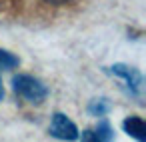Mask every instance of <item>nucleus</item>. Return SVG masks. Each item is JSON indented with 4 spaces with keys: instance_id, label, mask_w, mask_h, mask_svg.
<instances>
[{
    "instance_id": "423d86ee",
    "label": "nucleus",
    "mask_w": 146,
    "mask_h": 142,
    "mask_svg": "<svg viewBox=\"0 0 146 142\" xmlns=\"http://www.w3.org/2000/svg\"><path fill=\"white\" fill-rule=\"evenodd\" d=\"M18 64V58L12 56L10 52H4V50H0V68H14Z\"/></svg>"
},
{
    "instance_id": "7ed1b4c3",
    "label": "nucleus",
    "mask_w": 146,
    "mask_h": 142,
    "mask_svg": "<svg viewBox=\"0 0 146 142\" xmlns=\"http://www.w3.org/2000/svg\"><path fill=\"white\" fill-rule=\"evenodd\" d=\"M122 126H124V130H126L130 136H134L136 140H146V124H144L142 118H138V116H130V118L124 120Z\"/></svg>"
},
{
    "instance_id": "20e7f679",
    "label": "nucleus",
    "mask_w": 146,
    "mask_h": 142,
    "mask_svg": "<svg viewBox=\"0 0 146 142\" xmlns=\"http://www.w3.org/2000/svg\"><path fill=\"white\" fill-rule=\"evenodd\" d=\"M84 140H110L112 138V130L108 126V122H100L96 130H86L82 134Z\"/></svg>"
},
{
    "instance_id": "6e6552de",
    "label": "nucleus",
    "mask_w": 146,
    "mask_h": 142,
    "mask_svg": "<svg viewBox=\"0 0 146 142\" xmlns=\"http://www.w3.org/2000/svg\"><path fill=\"white\" fill-rule=\"evenodd\" d=\"M2 94H4V90H2V82H0V100H2Z\"/></svg>"
},
{
    "instance_id": "39448f33",
    "label": "nucleus",
    "mask_w": 146,
    "mask_h": 142,
    "mask_svg": "<svg viewBox=\"0 0 146 142\" xmlns=\"http://www.w3.org/2000/svg\"><path fill=\"white\" fill-rule=\"evenodd\" d=\"M114 72L120 74V76H124V78L132 84V88H136V86L140 84V76H138L136 70H128L126 66H114Z\"/></svg>"
},
{
    "instance_id": "f257e3e1",
    "label": "nucleus",
    "mask_w": 146,
    "mask_h": 142,
    "mask_svg": "<svg viewBox=\"0 0 146 142\" xmlns=\"http://www.w3.org/2000/svg\"><path fill=\"white\" fill-rule=\"evenodd\" d=\"M12 82H14V90H16L22 98H26L28 102L40 104V102L48 96L46 86H44L40 80H36V78H32V76H28V74H18V76H14Z\"/></svg>"
},
{
    "instance_id": "0eeeda50",
    "label": "nucleus",
    "mask_w": 146,
    "mask_h": 142,
    "mask_svg": "<svg viewBox=\"0 0 146 142\" xmlns=\"http://www.w3.org/2000/svg\"><path fill=\"white\" fill-rule=\"evenodd\" d=\"M44 2H50V4H66L70 0H44Z\"/></svg>"
},
{
    "instance_id": "f03ea898",
    "label": "nucleus",
    "mask_w": 146,
    "mask_h": 142,
    "mask_svg": "<svg viewBox=\"0 0 146 142\" xmlns=\"http://www.w3.org/2000/svg\"><path fill=\"white\" fill-rule=\"evenodd\" d=\"M50 134L60 138V140H74L78 136V130L72 120H68L64 114H54L52 124H50Z\"/></svg>"
}]
</instances>
